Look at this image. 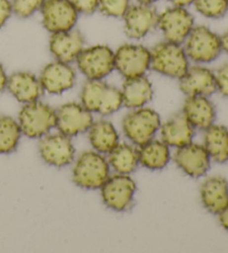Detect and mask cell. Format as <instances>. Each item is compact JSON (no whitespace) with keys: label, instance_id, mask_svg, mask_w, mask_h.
Here are the masks:
<instances>
[{"label":"cell","instance_id":"6da1fadb","mask_svg":"<svg viewBox=\"0 0 228 253\" xmlns=\"http://www.w3.org/2000/svg\"><path fill=\"white\" fill-rule=\"evenodd\" d=\"M80 103L95 114L109 116L122 106L120 89L104 80H87L80 90Z\"/></svg>","mask_w":228,"mask_h":253},{"label":"cell","instance_id":"7a4b0ae2","mask_svg":"<svg viewBox=\"0 0 228 253\" xmlns=\"http://www.w3.org/2000/svg\"><path fill=\"white\" fill-rule=\"evenodd\" d=\"M111 175V167L104 154L97 151H85L75 160L73 180L86 190L100 189Z\"/></svg>","mask_w":228,"mask_h":253},{"label":"cell","instance_id":"3957f363","mask_svg":"<svg viewBox=\"0 0 228 253\" xmlns=\"http://www.w3.org/2000/svg\"><path fill=\"white\" fill-rule=\"evenodd\" d=\"M190 67L183 43L164 41L151 49V68L166 77L179 80Z\"/></svg>","mask_w":228,"mask_h":253},{"label":"cell","instance_id":"277c9868","mask_svg":"<svg viewBox=\"0 0 228 253\" xmlns=\"http://www.w3.org/2000/svg\"><path fill=\"white\" fill-rule=\"evenodd\" d=\"M161 125L158 113L146 106L133 108L121 121L125 136L135 145L151 141L155 137Z\"/></svg>","mask_w":228,"mask_h":253},{"label":"cell","instance_id":"5b68a950","mask_svg":"<svg viewBox=\"0 0 228 253\" xmlns=\"http://www.w3.org/2000/svg\"><path fill=\"white\" fill-rule=\"evenodd\" d=\"M18 124L25 136L41 138L55 127L56 110L39 99L24 104L18 114Z\"/></svg>","mask_w":228,"mask_h":253},{"label":"cell","instance_id":"8992f818","mask_svg":"<svg viewBox=\"0 0 228 253\" xmlns=\"http://www.w3.org/2000/svg\"><path fill=\"white\" fill-rule=\"evenodd\" d=\"M190 60L197 64L212 63L222 53L221 38L206 26H194L184 42Z\"/></svg>","mask_w":228,"mask_h":253},{"label":"cell","instance_id":"52a82bcc","mask_svg":"<svg viewBox=\"0 0 228 253\" xmlns=\"http://www.w3.org/2000/svg\"><path fill=\"white\" fill-rule=\"evenodd\" d=\"M76 64L87 80H105L115 69V51L107 45L85 47L77 57Z\"/></svg>","mask_w":228,"mask_h":253},{"label":"cell","instance_id":"ba28073f","mask_svg":"<svg viewBox=\"0 0 228 253\" xmlns=\"http://www.w3.org/2000/svg\"><path fill=\"white\" fill-rule=\"evenodd\" d=\"M136 190L137 186L129 174L116 173L109 175L100 187V194L107 208L116 212H125L133 206Z\"/></svg>","mask_w":228,"mask_h":253},{"label":"cell","instance_id":"9c48e42d","mask_svg":"<svg viewBox=\"0 0 228 253\" xmlns=\"http://www.w3.org/2000/svg\"><path fill=\"white\" fill-rule=\"evenodd\" d=\"M151 68V50L139 43H124L115 51V69L125 78L144 76Z\"/></svg>","mask_w":228,"mask_h":253},{"label":"cell","instance_id":"30bf717a","mask_svg":"<svg viewBox=\"0 0 228 253\" xmlns=\"http://www.w3.org/2000/svg\"><path fill=\"white\" fill-rule=\"evenodd\" d=\"M38 151L45 163L55 168L68 167L75 161L76 150L69 136L63 133H48L39 138Z\"/></svg>","mask_w":228,"mask_h":253},{"label":"cell","instance_id":"8fae6325","mask_svg":"<svg viewBox=\"0 0 228 253\" xmlns=\"http://www.w3.org/2000/svg\"><path fill=\"white\" fill-rule=\"evenodd\" d=\"M93 122V113L81 103H65L56 110L55 127L69 137L87 132Z\"/></svg>","mask_w":228,"mask_h":253},{"label":"cell","instance_id":"7c38bea8","mask_svg":"<svg viewBox=\"0 0 228 253\" xmlns=\"http://www.w3.org/2000/svg\"><path fill=\"white\" fill-rule=\"evenodd\" d=\"M157 27L165 41L184 43L194 27V17L185 7L172 6L158 14Z\"/></svg>","mask_w":228,"mask_h":253},{"label":"cell","instance_id":"4fadbf2b","mask_svg":"<svg viewBox=\"0 0 228 253\" xmlns=\"http://www.w3.org/2000/svg\"><path fill=\"white\" fill-rule=\"evenodd\" d=\"M40 14L43 27L50 34L75 28L79 16L70 0H45Z\"/></svg>","mask_w":228,"mask_h":253},{"label":"cell","instance_id":"5bb4252c","mask_svg":"<svg viewBox=\"0 0 228 253\" xmlns=\"http://www.w3.org/2000/svg\"><path fill=\"white\" fill-rule=\"evenodd\" d=\"M124 32L131 39H142L157 28L158 12L152 5H130L122 16Z\"/></svg>","mask_w":228,"mask_h":253},{"label":"cell","instance_id":"9a60e30c","mask_svg":"<svg viewBox=\"0 0 228 253\" xmlns=\"http://www.w3.org/2000/svg\"><path fill=\"white\" fill-rule=\"evenodd\" d=\"M39 81L43 91L59 95L73 88L76 83V71L72 64L55 59L41 69Z\"/></svg>","mask_w":228,"mask_h":253},{"label":"cell","instance_id":"2e32d148","mask_svg":"<svg viewBox=\"0 0 228 253\" xmlns=\"http://www.w3.org/2000/svg\"><path fill=\"white\" fill-rule=\"evenodd\" d=\"M210 156L201 144L188 143L178 147L174 154V162L188 176H204L210 168Z\"/></svg>","mask_w":228,"mask_h":253},{"label":"cell","instance_id":"e0dca14e","mask_svg":"<svg viewBox=\"0 0 228 253\" xmlns=\"http://www.w3.org/2000/svg\"><path fill=\"white\" fill-rule=\"evenodd\" d=\"M85 48V37L79 30L69 29L51 34L49 50L56 60L72 64Z\"/></svg>","mask_w":228,"mask_h":253},{"label":"cell","instance_id":"ac0fdd59","mask_svg":"<svg viewBox=\"0 0 228 253\" xmlns=\"http://www.w3.org/2000/svg\"><path fill=\"white\" fill-rule=\"evenodd\" d=\"M179 88L186 96H210L216 91L215 74L209 68L196 65L190 66L179 78Z\"/></svg>","mask_w":228,"mask_h":253},{"label":"cell","instance_id":"d6986e66","mask_svg":"<svg viewBox=\"0 0 228 253\" xmlns=\"http://www.w3.org/2000/svg\"><path fill=\"white\" fill-rule=\"evenodd\" d=\"M6 88L23 104L38 100L43 94L39 77L27 71L15 72L8 76Z\"/></svg>","mask_w":228,"mask_h":253},{"label":"cell","instance_id":"ffe728a7","mask_svg":"<svg viewBox=\"0 0 228 253\" xmlns=\"http://www.w3.org/2000/svg\"><path fill=\"white\" fill-rule=\"evenodd\" d=\"M182 113L197 129H206L216 120V108L207 96H187Z\"/></svg>","mask_w":228,"mask_h":253},{"label":"cell","instance_id":"44dd1931","mask_svg":"<svg viewBox=\"0 0 228 253\" xmlns=\"http://www.w3.org/2000/svg\"><path fill=\"white\" fill-rule=\"evenodd\" d=\"M161 141L165 142L169 147H182L192 142L195 136V128L187 121L183 113L175 114L161 123L160 125Z\"/></svg>","mask_w":228,"mask_h":253},{"label":"cell","instance_id":"7402d4cb","mask_svg":"<svg viewBox=\"0 0 228 253\" xmlns=\"http://www.w3.org/2000/svg\"><path fill=\"white\" fill-rule=\"evenodd\" d=\"M122 105L127 108L146 106L154 95L152 82L146 76L126 78L120 89Z\"/></svg>","mask_w":228,"mask_h":253},{"label":"cell","instance_id":"603a6c76","mask_svg":"<svg viewBox=\"0 0 228 253\" xmlns=\"http://www.w3.org/2000/svg\"><path fill=\"white\" fill-rule=\"evenodd\" d=\"M201 203L206 210L218 214L228 204V182L222 176L208 177L200 186Z\"/></svg>","mask_w":228,"mask_h":253},{"label":"cell","instance_id":"cb8c5ba5","mask_svg":"<svg viewBox=\"0 0 228 253\" xmlns=\"http://www.w3.org/2000/svg\"><path fill=\"white\" fill-rule=\"evenodd\" d=\"M139 164L148 169H163L170 161L169 146L161 139L152 138L151 141L139 145L138 148Z\"/></svg>","mask_w":228,"mask_h":253},{"label":"cell","instance_id":"d4e9b609","mask_svg":"<svg viewBox=\"0 0 228 253\" xmlns=\"http://www.w3.org/2000/svg\"><path fill=\"white\" fill-rule=\"evenodd\" d=\"M87 132L91 146L102 154H108L119 143V135L116 127L107 120L94 121Z\"/></svg>","mask_w":228,"mask_h":253},{"label":"cell","instance_id":"484cf974","mask_svg":"<svg viewBox=\"0 0 228 253\" xmlns=\"http://www.w3.org/2000/svg\"><path fill=\"white\" fill-rule=\"evenodd\" d=\"M204 133V146L210 159L217 163L228 161V129L223 125H210Z\"/></svg>","mask_w":228,"mask_h":253},{"label":"cell","instance_id":"4316f807","mask_svg":"<svg viewBox=\"0 0 228 253\" xmlns=\"http://www.w3.org/2000/svg\"><path fill=\"white\" fill-rule=\"evenodd\" d=\"M109 167L116 173L130 174L137 169L138 151L137 148L126 143H118V145L108 153Z\"/></svg>","mask_w":228,"mask_h":253},{"label":"cell","instance_id":"83f0119b","mask_svg":"<svg viewBox=\"0 0 228 253\" xmlns=\"http://www.w3.org/2000/svg\"><path fill=\"white\" fill-rule=\"evenodd\" d=\"M21 134L18 121L11 116H0V154H9L16 151Z\"/></svg>","mask_w":228,"mask_h":253},{"label":"cell","instance_id":"f1b7e54d","mask_svg":"<svg viewBox=\"0 0 228 253\" xmlns=\"http://www.w3.org/2000/svg\"><path fill=\"white\" fill-rule=\"evenodd\" d=\"M196 10L207 18H222L228 10L227 0H194Z\"/></svg>","mask_w":228,"mask_h":253},{"label":"cell","instance_id":"f546056e","mask_svg":"<svg viewBox=\"0 0 228 253\" xmlns=\"http://www.w3.org/2000/svg\"><path fill=\"white\" fill-rule=\"evenodd\" d=\"M130 6V0H99L98 10L112 18H122Z\"/></svg>","mask_w":228,"mask_h":253},{"label":"cell","instance_id":"4dcf8cb0","mask_svg":"<svg viewBox=\"0 0 228 253\" xmlns=\"http://www.w3.org/2000/svg\"><path fill=\"white\" fill-rule=\"evenodd\" d=\"M45 0H11L12 14L19 18H29L40 10Z\"/></svg>","mask_w":228,"mask_h":253},{"label":"cell","instance_id":"1f68e13d","mask_svg":"<svg viewBox=\"0 0 228 253\" xmlns=\"http://www.w3.org/2000/svg\"><path fill=\"white\" fill-rule=\"evenodd\" d=\"M215 74L216 89L224 97H228V63L219 67Z\"/></svg>","mask_w":228,"mask_h":253},{"label":"cell","instance_id":"d6a6232c","mask_svg":"<svg viewBox=\"0 0 228 253\" xmlns=\"http://www.w3.org/2000/svg\"><path fill=\"white\" fill-rule=\"evenodd\" d=\"M70 2L79 14L91 15L96 10H98L99 0H70Z\"/></svg>","mask_w":228,"mask_h":253},{"label":"cell","instance_id":"836d02e7","mask_svg":"<svg viewBox=\"0 0 228 253\" xmlns=\"http://www.w3.org/2000/svg\"><path fill=\"white\" fill-rule=\"evenodd\" d=\"M12 15L11 0H0V29L9 20Z\"/></svg>","mask_w":228,"mask_h":253},{"label":"cell","instance_id":"e575fe53","mask_svg":"<svg viewBox=\"0 0 228 253\" xmlns=\"http://www.w3.org/2000/svg\"><path fill=\"white\" fill-rule=\"evenodd\" d=\"M217 215H218L219 222H221L223 228L225 229L226 231H228V204L222 212L218 213Z\"/></svg>","mask_w":228,"mask_h":253},{"label":"cell","instance_id":"d590c367","mask_svg":"<svg viewBox=\"0 0 228 253\" xmlns=\"http://www.w3.org/2000/svg\"><path fill=\"white\" fill-rule=\"evenodd\" d=\"M7 81H8V75L5 71V67H3V65L0 63V91L6 89Z\"/></svg>","mask_w":228,"mask_h":253},{"label":"cell","instance_id":"8d00e7d4","mask_svg":"<svg viewBox=\"0 0 228 253\" xmlns=\"http://www.w3.org/2000/svg\"><path fill=\"white\" fill-rule=\"evenodd\" d=\"M168 1L172 3L173 6H177V7H188L190 6L194 0H168Z\"/></svg>","mask_w":228,"mask_h":253},{"label":"cell","instance_id":"74e56055","mask_svg":"<svg viewBox=\"0 0 228 253\" xmlns=\"http://www.w3.org/2000/svg\"><path fill=\"white\" fill-rule=\"evenodd\" d=\"M219 38H221L222 50H224L226 54H228V30L226 33H224L222 36H219Z\"/></svg>","mask_w":228,"mask_h":253},{"label":"cell","instance_id":"f35d334b","mask_svg":"<svg viewBox=\"0 0 228 253\" xmlns=\"http://www.w3.org/2000/svg\"><path fill=\"white\" fill-rule=\"evenodd\" d=\"M138 3H145V5H154L158 0H136Z\"/></svg>","mask_w":228,"mask_h":253},{"label":"cell","instance_id":"ab89813d","mask_svg":"<svg viewBox=\"0 0 228 253\" xmlns=\"http://www.w3.org/2000/svg\"><path fill=\"white\" fill-rule=\"evenodd\" d=\"M227 3H228V0H227Z\"/></svg>","mask_w":228,"mask_h":253}]
</instances>
